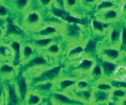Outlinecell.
Returning a JSON list of instances; mask_svg holds the SVG:
<instances>
[{"instance_id":"cell-40","label":"cell","mask_w":126,"mask_h":105,"mask_svg":"<svg viewBox=\"0 0 126 105\" xmlns=\"http://www.w3.org/2000/svg\"><path fill=\"white\" fill-rule=\"evenodd\" d=\"M0 55L5 57L7 55V49L4 46H0Z\"/></svg>"},{"instance_id":"cell-11","label":"cell","mask_w":126,"mask_h":105,"mask_svg":"<svg viewBox=\"0 0 126 105\" xmlns=\"http://www.w3.org/2000/svg\"><path fill=\"white\" fill-rule=\"evenodd\" d=\"M46 64V59L43 58V57L37 56L35 57L32 59H29L28 62L26 64V67L30 68L33 67V66H43Z\"/></svg>"},{"instance_id":"cell-38","label":"cell","mask_w":126,"mask_h":105,"mask_svg":"<svg viewBox=\"0 0 126 105\" xmlns=\"http://www.w3.org/2000/svg\"><path fill=\"white\" fill-rule=\"evenodd\" d=\"M56 7L59 8L65 9V0H54Z\"/></svg>"},{"instance_id":"cell-41","label":"cell","mask_w":126,"mask_h":105,"mask_svg":"<svg viewBox=\"0 0 126 105\" xmlns=\"http://www.w3.org/2000/svg\"><path fill=\"white\" fill-rule=\"evenodd\" d=\"M51 2H52V0H40V3L41 5H43V6H49V4L51 3Z\"/></svg>"},{"instance_id":"cell-45","label":"cell","mask_w":126,"mask_h":105,"mask_svg":"<svg viewBox=\"0 0 126 105\" xmlns=\"http://www.w3.org/2000/svg\"><path fill=\"white\" fill-rule=\"evenodd\" d=\"M2 94H3V92H2V89L0 88V104H1V99H2Z\"/></svg>"},{"instance_id":"cell-16","label":"cell","mask_w":126,"mask_h":105,"mask_svg":"<svg viewBox=\"0 0 126 105\" xmlns=\"http://www.w3.org/2000/svg\"><path fill=\"white\" fill-rule=\"evenodd\" d=\"M57 32H58V30L56 29V27H54L53 26H47L44 29L40 30L39 35L40 36L47 37L49 35H53L54 34H56Z\"/></svg>"},{"instance_id":"cell-15","label":"cell","mask_w":126,"mask_h":105,"mask_svg":"<svg viewBox=\"0 0 126 105\" xmlns=\"http://www.w3.org/2000/svg\"><path fill=\"white\" fill-rule=\"evenodd\" d=\"M11 48L13 49L14 52V63L17 64L21 58V45L18 42L15 41V42L12 43Z\"/></svg>"},{"instance_id":"cell-17","label":"cell","mask_w":126,"mask_h":105,"mask_svg":"<svg viewBox=\"0 0 126 105\" xmlns=\"http://www.w3.org/2000/svg\"><path fill=\"white\" fill-rule=\"evenodd\" d=\"M115 4L112 1H110V0H103V1L100 2V3L97 4V11L99 12H102V11H106L108 10V9L113 8Z\"/></svg>"},{"instance_id":"cell-10","label":"cell","mask_w":126,"mask_h":105,"mask_svg":"<svg viewBox=\"0 0 126 105\" xmlns=\"http://www.w3.org/2000/svg\"><path fill=\"white\" fill-rule=\"evenodd\" d=\"M8 104H19V98L16 93L15 85H8Z\"/></svg>"},{"instance_id":"cell-43","label":"cell","mask_w":126,"mask_h":105,"mask_svg":"<svg viewBox=\"0 0 126 105\" xmlns=\"http://www.w3.org/2000/svg\"><path fill=\"white\" fill-rule=\"evenodd\" d=\"M4 21H4V20H3V19H2L1 17H0V26H3V25Z\"/></svg>"},{"instance_id":"cell-46","label":"cell","mask_w":126,"mask_h":105,"mask_svg":"<svg viewBox=\"0 0 126 105\" xmlns=\"http://www.w3.org/2000/svg\"><path fill=\"white\" fill-rule=\"evenodd\" d=\"M2 35H3V30H2V29L0 28V37H1Z\"/></svg>"},{"instance_id":"cell-5","label":"cell","mask_w":126,"mask_h":105,"mask_svg":"<svg viewBox=\"0 0 126 105\" xmlns=\"http://www.w3.org/2000/svg\"><path fill=\"white\" fill-rule=\"evenodd\" d=\"M17 91L19 93V96L21 98V100L27 99V93H28V85L27 82V79L22 75H20V76L17 78Z\"/></svg>"},{"instance_id":"cell-36","label":"cell","mask_w":126,"mask_h":105,"mask_svg":"<svg viewBox=\"0 0 126 105\" xmlns=\"http://www.w3.org/2000/svg\"><path fill=\"white\" fill-rule=\"evenodd\" d=\"M120 44L126 47V28H123L120 32Z\"/></svg>"},{"instance_id":"cell-4","label":"cell","mask_w":126,"mask_h":105,"mask_svg":"<svg viewBox=\"0 0 126 105\" xmlns=\"http://www.w3.org/2000/svg\"><path fill=\"white\" fill-rule=\"evenodd\" d=\"M101 55L105 60L114 62L120 58L121 53L120 50L117 49H115V48H106V49L101 50Z\"/></svg>"},{"instance_id":"cell-24","label":"cell","mask_w":126,"mask_h":105,"mask_svg":"<svg viewBox=\"0 0 126 105\" xmlns=\"http://www.w3.org/2000/svg\"><path fill=\"white\" fill-rule=\"evenodd\" d=\"M96 43L93 39H89L84 45L85 52H87V53L93 52L96 50Z\"/></svg>"},{"instance_id":"cell-3","label":"cell","mask_w":126,"mask_h":105,"mask_svg":"<svg viewBox=\"0 0 126 105\" xmlns=\"http://www.w3.org/2000/svg\"><path fill=\"white\" fill-rule=\"evenodd\" d=\"M111 94L110 91H105L95 89L92 92V99L95 104H104L110 99Z\"/></svg>"},{"instance_id":"cell-19","label":"cell","mask_w":126,"mask_h":105,"mask_svg":"<svg viewBox=\"0 0 126 105\" xmlns=\"http://www.w3.org/2000/svg\"><path fill=\"white\" fill-rule=\"evenodd\" d=\"M76 94H77V97L79 99V100H84V102L87 101V100L92 99V93H91L87 89L82 90H78Z\"/></svg>"},{"instance_id":"cell-7","label":"cell","mask_w":126,"mask_h":105,"mask_svg":"<svg viewBox=\"0 0 126 105\" xmlns=\"http://www.w3.org/2000/svg\"><path fill=\"white\" fill-rule=\"evenodd\" d=\"M95 64H96V62L94 61V59L85 58L78 64L77 69L78 71H82V72H90L92 67L95 66Z\"/></svg>"},{"instance_id":"cell-23","label":"cell","mask_w":126,"mask_h":105,"mask_svg":"<svg viewBox=\"0 0 126 105\" xmlns=\"http://www.w3.org/2000/svg\"><path fill=\"white\" fill-rule=\"evenodd\" d=\"M110 99H123L126 96L125 89H113L110 92Z\"/></svg>"},{"instance_id":"cell-32","label":"cell","mask_w":126,"mask_h":105,"mask_svg":"<svg viewBox=\"0 0 126 105\" xmlns=\"http://www.w3.org/2000/svg\"><path fill=\"white\" fill-rule=\"evenodd\" d=\"M32 54H33V49H32V47L29 46V45H26L22 51L23 57L25 58H29Z\"/></svg>"},{"instance_id":"cell-13","label":"cell","mask_w":126,"mask_h":105,"mask_svg":"<svg viewBox=\"0 0 126 105\" xmlns=\"http://www.w3.org/2000/svg\"><path fill=\"white\" fill-rule=\"evenodd\" d=\"M77 81L78 80H74V79H63L59 81V85L62 90H65L76 85Z\"/></svg>"},{"instance_id":"cell-37","label":"cell","mask_w":126,"mask_h":105,"mask_svg":"<svg viewBox=\"0 0 126 105\" xmlns=\"http://www.w3.org/2000/svg\"><path fill=\"white\" fill-rule=\"evenodd\" d=\"M78 0H65V8H72L77 4Z\"/></svg>"},{"instance_id":"cell-9","label":"cell","mask_w":126,"mask_h":105,"mask_svg":"<svg viewBox=\"0 0 126 105\" xmlns=\"http://www.w3.org/2000/svg\"><path fill=\"white\" fill-rule=\"evenodd\" d=\"M102 17L101 19L104 21H112L116 20L119 17V13L117 10H115L113 8L108 9L106 11H102Z\"/></svg>"},{"instance_id":"cell-18","label":"cell","mask_w":126,"mask_h":105,"mask_svg":"<svg viewBox=\"0 0 126 105\" xmlns=\"http://www.w3.org/2000/svg\"><path fill=\"white\" fill-rule=\"evenodd\" d=\"M110 42L112 45H116L119 42H120V32L115 28H113L110 31Z\"/></svg>"},{"instance_id":"cell-27","label":"cell","mask_w":126,"mask_h":105,"mask_svg":"<svg viewBox=\"0 0 126 105\" xmlns=\"http://www.w3.org/2000/svg\"><path fill=\"white\" fill-rule=\"evenodd\" d=\"M110 85H112L113 89H125L126 90V81L125 80L114 79L110 80Z\"/></svg>"},{"instance_id":"cell-42","label":"cell","mask_w":126,"mask_h":105,"mask_svg":"<svg viewBox=\"0 0 126 105\" xmlns=\"http://www.w3.org/2000/svg\"><path fill=\"white\" fill-rule=\"evenodd\" d=\"M83 4H93L96 2V0H81Z\"/></svg>"},{"instance_id":"cell-29","label":"cell","mask_w":126,"mask_h":105,"mask_svg":"<svg viewBox=\"0 0 126 105\" xmlns=\"http://www.w3.org/2000/svg\"><path fill=\"white\" fill-rule=\"evenodd\" d=\"M62 20L65 21L66 22L69 23V24H84V21H82V20H81V19L78 18V17H75V16H73L72 15H67L65 16L64 17H63Z\"/></svg>"},{"instance_id":"cell-20","label":"cell","mask_w":126,"mask_h":105,"mask_svg":"<svg viewBox=\"0 0 126 105\" xmlns=\"http://www.w3.org/2000/svg\"><path fill=\"white\" fill-rule=\"evenodd\" d=\"M51 11L54 16H56V17H58V18H60V19H63L65 16L69 15L70 14L68 12L66 11L65 9L59 8L58 7H53Z\"/></svg>"},{"instance_id":"cell-30","label":"cell","mask_w":126,"mask_h":105,"mask_svg":"<svg viewBox=\"0 0 126 105\" xmlns=\"http://www.w3.org/2000/svg\"><path fill=\"white\" fill-rule=\"evenodd\" d=\"M95 89L100 90H105V91H110L111 92L113 90L112 85H110V83H106V82H101L96 84Z\"/></svg>"},{"instance_id":"cell-8","label":"cell","mask_w":126,"mask_h":105,"mask_svg":"<svg viewBox=\"0 0 126 105\" xmlns=\"http://www.w3.org/2000/svg\"><path fill=\"white\" fill-rule=\"evenodd\" d=\"M109 26V24L106 21H101L100 20H92V28L97 34H103L106 31V28Z\"/></svg>"},{"instance_id":"cell-21","label":"cell","mask_w":126,"mask_h":105,"mask_svg":"<svg viewBox=\"0 0 126 105\" xmlns=\"http://www.w3.org/2000/svg\"><path fill=\"white\" fill-rule=\"evenodd\" d=\"M34 42H35V44L36 45V46H38V47L46 48V47H48L50 44H52L53 39H52L51 38L44 37V38H41V39H35Z\"/></svg>"},{"instance_id":"cell-44","label":"cell","mask_w":126,"mask_h":105,"mask_svg":"<svg viewBox=\"0 0 126 105\" xmlns=\"http://www.w3.org/2000/svg\"><path fill=\"white\" fill-rule=\"evenodd\" d=\"M123 101L121 102V104H125V105H126V98H124V99H122Z\"/></svg>"},{"instance_id":"cell-35","label":"cell","mask_w":126,"mask_h":105,"mask_svg":"<svg viewBox=\"0 0 126 105\" xmlns=\"http://www.w3.org/2000/svg\"><path fill=\"white\" fill-rule=\"evenodd\" d=\"M28 2H29V0H16V7H17V8L22 10V9H24L27 6Z\"/></svg>"},{"instance_id":"cell-39","label":"cell","mask_w":126,"mask_h":105,"mask_svg":"<svg viewBox=\"0 0 126 105\" xmlns=\"http://www.w3.org/2000/svg\"><path fill=\"white\" fill-rule=\"evenodd\" d=\"M8 9L3 5H0V16H4L6 15H8Z\"/></svg>"},{"instance_id":"cell-31","label":"cell","mask_w":126,"mask_h":105,"mask_svg":"<svg viewBox=\"0 0 126 105\" xmlns=\"http://www.w3.org/2000/svg\"><path fill=\"white\" fill-rule=\"evenodd\" d=\"M47 51H48L49 53L57 54V53H59V51H60V47H59V45L57 44H50L48 47H47Z\"/></svg>"},{"instance_id":"cell-6","label":"cell","mask_w":126,"mask_h":105,"mask_svg":"<svg viewBox=\"0 0 126 105\" xmlns=\"http://www.w3.org/2000/svg\"><path fill=\"white\" fill-rule=\"evenodd\" d=\"M102 71H103V75L106 77H110L115 72L118 66L114 63V62L104 60L101 63Z\"/></svg>"},{"instance_id":"cell-14","label":"cell","mask_w":126,"mask_h":105,"mask_svg":"<svg viewBox=\"0 0 126 105\" xmlns=\"http://www.w3.org/2000/svg\"><path fill=\"white\" fill-rule=\"evenodd\" d=\"M83 52H85L84 47L82 46V45H77V46H74L69 49L68 55L69 58H77V57L80 56L81 54H82Z\"/></svg>"},{"instance_id":"cell-34","label":"cell","mask_w":126,"mask_h":105,"mask_svg":"<svg viewBox=\"0 0 126 105\" xmlns=\"http://www.w3.org/2000/svg\"><path fill=\"white\" fill-rule=\"evenodd\" d=\"M0 71L2 73H4V74H8V73H10V72H13V67L10 65H8V64H4L0 67Z\"/></svg>"},{"instance_id":"cell-26","label":"cell","mask_w":126,"mask_h":105,"mask_svg":"<svg viewBox=\"0 0 126 105\" xmlns=\"http://www.w3.org/2000/svg\"><path fill=\"white\" fill-rule=\"evenodd\" d=\"M22 30H20V28L18 26H16L15 24H13V22H9L7 27V34L8 35H14V34H21Z\"/></svg>"},{"instance_id":"cell-33","label":"cell","mask_w":126,"mask_h":105,"mask_svg":"<svg viewBox=\"0 0 126 105\" xmlns=\"http://www.w3.org/2000/svg\"><path fill=\"white\" fill-rule=\"evenodd\" d=\"M76 87H77L78 90H86V89H87V87H88V83L84 80H78L77 84H76Z\"/></svg>"},{"instance_id":"cell-2","label":"cell","mask_w":126,"mask_h":105,"mask_svg":"<svg viewBox=\"0 0 126 105\" xmlns=\"http://www.w3.org/2000/svg\"><path fill=\"white\" fill-rule=\"evenodd\" d=\"M53 100L55 101L56 104H86L83 101H80L79 99H73L71 97H68V95L59 94V93H53L52 94Z\"/></svg>"},{"instance_id":"cell-1","label":"cell","mask_w":126,"mask_h":105,"mask_svg":"<svg viewBox=\"0 0 126 105\" xmlns=\"http://www.w3.org/2000/svg\"><path fill=\"white\" fill-rule=\"evenodd\" d=\"M62 70L61 66H57L54 67H52L48 70H46L43 71L39 76H37L36 78L33 79V81L35 83H40V82H44V81H51V80H54L57 76L59 75L60 71Z\"/></svg>"},{"instance_id":"cell-12","label":"cell","mask_w":126,"mask_h":105,"mask_svg":"<svg viewBox=\"0 0 126 105\" xmlns=\"http://www.w3.org/2000/svg\"><path fill=\"white\" fill-rule=\"evenodd\" d=\"M40 21V16L39 13H35V12H31L28 14L27 18H26V23L29 26H35L38 25Z\"/></svg>"},{"instance_id":"cell-22","label":"cell","mask_w":126,"mask_h":105,"mask_svg":"<svg viewBox=\"0 0 126 105\" xmlns=\"http://www.w3.org/2000/svg\"><path fill=\"white\" fill-rule=\"evenodd\" d=\"M90 73H91L92 77H93L95 79H99L100 77H101L103 76V71H102L101 66L96 63L95 66L92 67V71H90Z\"/></svg>"},{"instance_id":"cell-28","label":"cell","mask_w":126,"mask_h":105,"mask_svg":"<svg viewBox=\"0 0 126 105\" xmlns=\"http://www.w3.org/2000/svg\"><path fill=\"white\" fill-rule=\"evenodd\" d=\"M36 89L41 91H49V90L52 89L53 87V83L51 81H44V82H40L35 85Z\"/></svg>"},{"instance_id":"cell-25","label":"cell","mask_w":126,"mask_h":105,"mask_svg":"<svg viewBox=\"0 0 126 105\" xmlns=\"http://www.w3.org/2000/svg\"><path fill=\"white\" fill-rule=\"evenodd\" d=\"M27 101L28 104H39L41 101V97L36 94H27Z\"/></svg>"}]
</instances>
